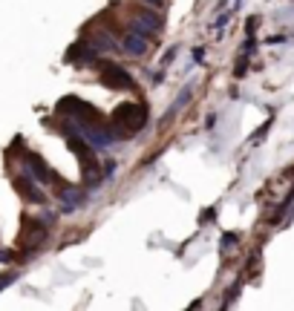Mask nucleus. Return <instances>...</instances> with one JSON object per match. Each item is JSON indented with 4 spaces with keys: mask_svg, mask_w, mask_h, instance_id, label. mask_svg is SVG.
<instances>
[{
    "mask_svg": "<svg viewBox=\"0 0 294 311\" xmlns=\"http://www.w3.org/2000/svg\"><path fill=\"white\" fill-rule=\"evenodd\" d=\"M144 118H147V113H144V107H139V104H124V107H118L116 115H113L116 127H121V130H124L121 136L136 133V130L144 124Z\"/></svg>",
    "mask_w": 294,
    "mask_h": 311,
    "instance_id": "obj_1",
    "label": "nucleus"
},
{
    "mask_svg": "<svg viewBox=\"0 0 294 311\" xmlns=\"http://www.w3.org/2000/svg\"><path fill=\"white\" fill-rule=\"evenodd\" d=\"M101 78H104V84H113V87H118V90H127V87H133L130 75L124 72V69H118V67H107Z\"/></svg>",
    "mask_w": 294,
    "mask_h": 311,
    "instance_id": "obj_2",
    "label": "nucleus"
},
{
    "mask_svg": "<svg viewBox=\"0 0 294 311\" xmlns=\"http://www.w3.org/2000/svg\"><path fill=\"white\" fill-rule=\"evenodd\" d=\"M44 233H47V228L41 222H26V242H38Z\"/></svg>",
    "mask_w": 294,
    "mask_h": 311,
    "instance_id": "obj_3",
    "label": "nucleus"
}]
</instances>
